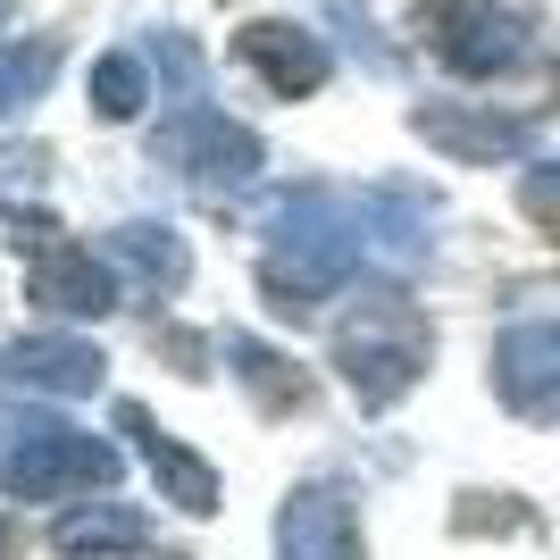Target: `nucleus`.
I'll return each instance as SVG.
<instances>
[{"label":"nucleus","instance_id":"1","mask_svg":"<svg viewBox=\"0 0 560 560\" xmlns=\"http://www.w3.org/2000/svg\"><path fill=\"white\" fill-rule=\"evenodd\" d=\"M369 259V226H360V192L302 185L268 210V252H259V293L284 318H310L318 302H335Z\"/></svg>","mask_w":560,"mask_h":560},{"label":"nucleus","instance_id":"2","mask_svg":"<svg viewBox=\"0 0 560 560\" xmlns=\"http://www.w3.org/2000/svg\"><path fill=\"white\" fill-rule=\"evenodd\" d=\"M427 351H435V335L401 293H369V302H351L335 318V369L360 394V410H394L427 376Z\"/></svg>","mask_w":560,"mask_h":560},{"label":"nucleus","instance_id":"3","mask_svg":"<svg viewBox=\"0 0 560 560\" xmlns=\"http://www.w3.org/2000/svg\"><path fill=\"white\" fill-rule=\"evenodd\" d=\"M117 477V452L68 419H0V486L25 502H68Z\"/></svg>","mask_w":560,"mask_h":560},{"label":"nucleus","instance_id":"4","mask_svg":"<svg viewBox=\"0 0 560 560\" xmlns=\"http://www.w3.org/2000/svg\"><path fill=\"white\" fill-rule=\"evenodd\" d=\"M259 135L252 126H234L226 109H201V101H185V109L167 117L160 135H151V167H167V176H185L192 192H243L259 176Z\"/></svg>","mask_w":560,"mask_h":560},{"label":"nucleus","instance_id":"5","mask_svg":"<svg viewBox=\"0 0 560 560\" xmlns=\"http://www.w3.org/2000/svg\"><path fill=\"white\" fill-rule=\"evenodd\" d=\"M435 50H444L452 75H511L527 68V50H536V18H527V0H444L435 9Z\"/></svg>","mask_w":560,"mask_h":560},{"label":"nucleus","instance_id":"6","mask_svg":"<svg viewBox=\"0 0 560 560\" xmlns=\"http://www.w3.org/2000/svg\"><path fill=\"white\" fill-rule=\"evenodd\" d=\"M493 394L502 410L536 427H560V318H518L493 343Z\"/></svg>","mask_w":560,"mask_h":560},{"label":"nucleus","instance_id":"7","mask_svg":"<svg viewBox=\"0 0 560 560\" xmlns=\"http://www.w3.org/2000/svg\"><path fill=\"white\" fill-rule=\"evenodd\" d=\"M25 293H34L50 318H101V310H117V268H109V259H93L84 243H68L59 226H34Z\"/></svg>","mask_w":560,"mask_h":560},{"label":"nucleus","instance_id":"8","mask_svg":"<svg viewBox=\"0 0 560 560\" xmlns=\"http://www.w3.org/2000/svg\"><path fill=\"white\" fill-rule=\"evenodd\" d=\"M410 135L435 142V151L460 160V167H493V160H518V151L536 142V126H527V117H502V109H468V101H419V109H410Z\"/></svg>","mask_w":560,"mask_h":560},{"label":"nucleus","instance_id":"9","mask_svg":"<svg viewBox=\"0 0 560 560\" xmlns=\"http://www.w3.org/2000/svg\"><path fill=\"white\" fill-rule=\"evenodd\" d=\"M234 59H243L277 101H302V93L327 84V43H318L310 25H293V18H252L234 34Z\"/></svg>","mask_w":560,"mask_h":560},{"label":"nucleus","instance_id":"10","mask_svg":"<svg viewBox=\"0 0 560 560\" xmlns=\"http://www.w3.org/2000/svg\"><path fill=\"white\" fill-rule=\"evenodd\" d=\"M277 560H369L360 552V518L335 486H293L277 502Z\"/></svg>","mask_w":560,"mask_h":560},{"label":"nucleus","instance_id":"11","mask_svg":"<svg viewBox=\"0 0 560 560\" xmlns=\"http://www.w3.org/2000/svg\"><path fill=\"white\" fill-rule=\"evenodd\" d=\"M360 226H369V259L376 268H419L427 252H435V192H419V185H369L360 192Z\"/></svg>","mask_w":560,"mask_h":560},{"label":"nucleus","instance_id":"12","mask_svg":"<svg viewBox=\"0 0 560 560\" xmlns=\"http://www.w3.org/2000/svg\"><path fill=\"white\" fill-rule=\"evenodd\" d=\"M101 376H109V360H101L93 343H75V335H34V343H9L0 351V385H25V394H101Z\"/></svg>","mask_w":560,"mask_h":560},{"label":"nucleus","instance_id":"13","mask_svg":"<svg viewBox=\"0 0 560 560\" xmlns=\"http://www.w3.org/2000/svg\"><path fill=\"white\" fill-rule=\"evenodd\" d=\"M117 427H126V435L142 444V460H151V486H160V502H176L185 518H210V511H218V468L201 460V452H185L176 435H167V427H151V410H135V401L117 410Z\"/></svg>","mask_w":560,"mask_h":560},{"label":"nucleus","instance_id":"14","mask_svg":"<svg viewBox=\"0 0 560 560\" xmlns=\"http://www.w3.org/2000/svg\"><path fill=\"white\" fill-rule=\"evenodd\" d=\"M101 259H109L126 284H142V293H185V277H192V252L167 218H126V226H109V252Z\"/></svg>","mask_w":560,"mask_h":560},{"label":"nucleus","instance_id":"15","mask_svg":"<svg viewBox=\"0 0 560 560\" xmlns=\"http://www.w3.org/2000/svg\"><path fill=\"white\" fill-rule=\"evenodd\" d=\"M50 544H59L68 560L135 552V544H142V511H126V502H93V511H68L59 527H50Z\"/></svg>","mask_w":560,"mask_h":560},{"label":"nucleus","instance_id":"16","mask_svg":"<svg viewBox=\"0 0 560 560\" xmlns=\"http://www.w3.org/2000/svg\"><path fill=\"white\" fill-rule=\"evenodd\" d=\"M226 360L243 369V385H252V394L268 401V410H284V401L302 410V401H310V385H302L293 369H284V360H277L268 343H252V335H226Z\"/></svg>","mask_w":560,"mask_h":560},{"label":"nucleus","instance_id":"17","mask_svg":"<svg viewBox=\"0 0 560 560\" xmlns=\"http://www.w3.org/2000/svg\"><path fill=\"white\" fill-rule=\"evenodd\" d=\"M142 101H151V84H142V59H135V50H109V59H93V109L109 117V126H126Z\"/></svg>","mask_w":560,"mask_h":560},{"label":"nucleus","instance_id":"18","mask_svg":"<svg viewBox=\"0 0 560 560\" xmlns=\"http://www.w3.org/2000/svg\"><path fill=\"white\" fill-rule=\"evenodd\" d=\"M50 68H59V50H50V43H0V117L43 93Z\"/></svg>","mask_w":560,"mask_h":560},{"label":"nucleus","instance_id":"19","mask_svg":"<svg viewBox=\"0 0 560 560\" xmlns=\"http://www.w3.org/2000/svg\"><path fill=\"white\" fill-rule=\"evenodd\" d=\"M518 201H527V218H560V160H552V167H536Z\"/></svg>","mask_w":560,"mask_h":560},{"label":"nucleus","instance_id":"20","mask_svg":"<svg viewBox=\"0 0 560 560\" xmlns=\"http://www.w3.org/2000/svg\"><path fill=\"white\" fill-rule=\"evenodd\" d=\"M9 9H18V0H0V18H9Z\"/></svg>","mask_w":560,"mask_h":560}]
</instances>
